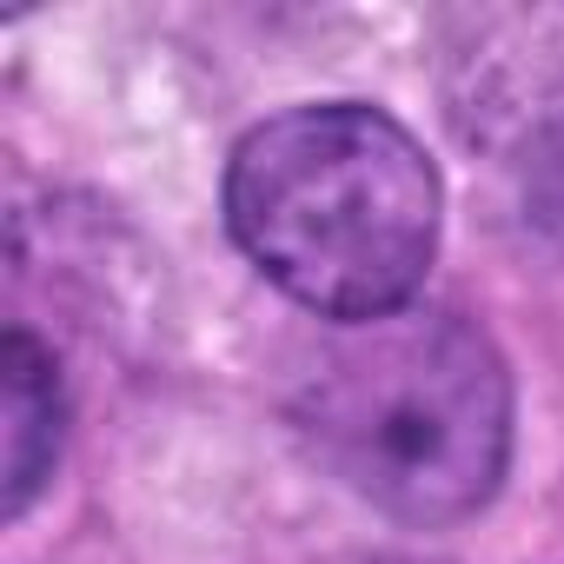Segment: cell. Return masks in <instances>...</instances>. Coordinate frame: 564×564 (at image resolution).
<instances>
[{"instance_id":"6da1fadb","label":"cell","mask_w":564,"mask_h":564,"mask_svg":"<svg viewBox=\"0 0 564 564\" xmlns=\"http://www.w3.org/2000/svg\"><path fill=\"white\" fill-rule=\"evenodd\" d=\"M438 166L366 100L272 113L232 147L226 226L286 300L366 326L405 313L438 252Z\"/></svg>"},{"instance_id":"7a4b0ae2","label":"cell","mask_w":564,"mask_h":564,"mask_svg":"<svg viewBox=\"0 0 564 564\" xmlns=\"http://www.w3.org/2000/svg\"><path fill=\"white\" fill-rule=\"evenodd\" d=\"M319 465L405 524L471 518L511 458V372L458 313H386L346 326L300 392Z\"/></svg>"},{"instance_id":"3957f363","label":"cell","mask_w":564,"mask_h":564,"mask_svg":"<svg viewBox=\"0 0 564 564\" xmlns=\"http://www.w3.org/2000/svg\"><path fill=\"white\" fill-rule=\"evenodd\" d=\"M0 392H8V518H21L61 458V372L28 326L8 333Z\"/></svg>"}]
</instances>
